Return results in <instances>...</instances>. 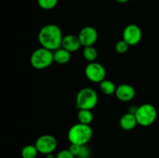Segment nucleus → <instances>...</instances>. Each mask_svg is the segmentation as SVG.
Returning <instances> with one entry per match:
<instances>
[{
    "mask_svg": "<svg viewBox=\"0 0 159 158\" xmlns=\"http://www.w3.org/2000/svg\"><path fill=\"white\" fill-rule=\"evenodd\" d=\"M99 84H100L99 88H100L102 94H106V95H111V94H115V92H116V87L115 84L111 81L104 79Z\"/></svg>",
    "mask_w": 159,
    "mask_h": 158,
    "instance_id": "obj_14",
    "label": "nucleus"
},
{
    "mask_svg": "<svg viewBox=\"0 0 159 158\" xmlns=\"http://www.w3.org/2000/svg\"><path fill=\"white\" fill-rule=\"evenodd\" d=\"M85 74L90 81L100 83L106 78V69L101 64L91 62L85 67Z\"/></svg>",
    "mask_w": 159,
    "mask_h": 158,
    "instance_id": "obj_7",
    "label": "nucleus"
},
{
    "mask_svg": "<svg viewBox=\"0 0 159 158\" xmlns=\"http://www.w3.org/2000/svg\"><path fill=\"white\" fill-rule=\"evenodd\" d=\"M54 61V52L44 47L37 48L31 54L30 64L35 69L42 70L48 68Z\"/></svg>",
    "mask_w": 159,
    "mask_h": 158,
    "instance_id": "obj_3",
    "label": "nucleus"
},
{
    "mask_svg": "<svg viewBox=\"0 0 159 158\" xmlns=\"http://www.w3.org/2000/svg\"><path fill=\"white\" fill-rule=\"evenodd\" d=\"M54 158H56V157H54Z\"/></svg>",
    "mask_w": 159,
    "mask_h": 158,
    "instance_id": "obj_24",
    "label": "nucleus"
},
{
    "mask_svg": "<svg viewBox=\"0 0 159 158\" xmlns=\"http://www.w3.org/2000/svg\"><path fill=\"white\" fill-rule=\"evenodd\" d=\"M58 0H37L39 6L45 10L52 9L57 6Z\"/></svg>",
    "mask_w": 159,
    "mask_h": 158,
    "instance_id": "obj_18",
    "label": "nucleus"
},
{
    "mask_svg": "<svg viewBox=\"0 0 159 158\" xmlns=\"http://www.w3.org/2000/svg\"><path fill=\"white\" fill-rule=\"evenodd\" d=\"M75 156L71 153L69 150H62L56 155V158H75Z\"/></svg>",
    "mask_w": 159,
    "mask_h": 158,
    "instance_id": "obj_20",
    "label": "nucleus"
},
{
    "mask_svg": "<svg viewBox=\"0 0 159 158\" xmlns=\"http://www.w3.org/2000/svg\"><path fill=\"white\" fill-rule=\"evenodd\" d=\"M78 37L82 46L85 47L93 46L96 43L98 39V33L93 26H85L81 29Z\"/></svg>",
    "mask_w": 159,
    "mask_h": 158,
    "instance_id": "obj_9",
    "label": "nucleus"
},
{
    "mask_svg": "<svg viewBox=\"0 0 159 158\" xmlns=\"http://www.w3.org/2000/svg\"><path fill=\"white\" fill-rule=\"evenodd\" d=\"M34 145L37 150L42 154H51L57 147V140L54 136L49 134L42 135L36 140Z\"/></svg>",
    "mask_w": 159,
    "mask_h": 158,
    "instance_id": "obj_6",
    "label": "nucleus"
},
{
    "mask_svg": "<svg viewBox=\"0 0 159 158\" xmlns=\"http://www.w3.org/2000/svg\"><path fill=\"white\" fill-rule=\"evenodd\" d=\"M90 156V150L85 145L82 146V149L79 155L78 156L79 158H89Z\"/></svg>",
    "mask_w": 159,
    "mask_h": 158,
    "instance_id": "obj_22",
    "label": "nucleus"
},
{
    "mask_svg": "<svg viewBox=\"0 0 159 158\" xmlns=\"http://www.w3.org/2000/svg\"><path fill=\"white\" fill-rule=\"evenodd\" d=\"M93 131L89 125L79 122L70 128L68 133V139L71 144L86 145L93 137Z\"/></svg>",
    "mask_w": 159,
    "mask_h": 158,
    "instance_id": "obj_2",
    "label": "nucleus"
},
{
    "mask_svg": "<svg viewBox=\"0 0 159 158\" xmlns=\"http://www.w3.org/2000/svg\"><path fill=\"white\" fill-rule=\"evenodd\" d=\"M63 37L61 28L51 23L43 26L38 33V40L42 47L52 51L61 47Z\"/></svg>",
    "mask_w": 159,
    "mask_h": 158,
    "instance_id": "obj_1",
    "label": "nucleus"
},
{
    "mask_svg": "<svg viewBox=\"0 0 159 158\" xmlns=\"http://www.w3.org/2000/svg\"><path fill=\"white\" fill-rule=\"evenodd\" d=\"M79 122L85 125H90L93 120V114L91 110L79 109L78 112Z\"/></svg>",
    "mask_w": 159,
    "mask_h": 158,
    "instance_id": "obj_15",
    "label": "nucleus"
},
{
    "mask_svg": "<svg viewBox=\"0 0 159 158\" xmlns=\"http://www.w3.org/2000/svg\"><path fill=\"white\" fill-rule=\"evenodd\" d=\"M71 60V53L61 47L54 52V61L59 64H65Z\"/></svg>",
    "mask_w": 159,
    "mask_h": 158,
    "instance_id": "obj_13",
    "label": "nucleus"
},
{
    "mask_svg": "<svg viewBox=\"0 0 159 158\" xmlns=\"http://www.w3.org/2000/svg\"><path fill=\"white\" fill-rule=\"evenodd\" d=\"M38 150L35 145H26L22 149V158H36L38 154Z\"/></svg>",
    "mask_w": 159,
    "mask_h": 158,
    "instance_id": "obj_16",
    "label": "nucleus"
},
{
    "mask_svg": "<svg viewBox=\"0 0 159 158\" xmlns=\"http://www.w3.org/2000/svg\"><path fill=\"white\" fill-rule=\"evenodd\" d=\"M83 57L89 63L94 62L98 57V52L93 46H85L83 50Z\"/></svg>",
    "mask_w": 159,
    "mask_h": 158,
    "instance_id": "obj_17",
    "label": "nucleus"
},
{
    "mask_svg": "<svg viewBox=\"0 0 159 158\" xmlns=\"http://www.w3.org/2000/svg\"><path fill=\"white\" fill-rule=\"evenodd\" d=\"M135 89L133 86L128 84H121L116 87V98L121 102H129L134 98Z\"/></svg>",
    "mask_w": 159,
    "mask_h": 158,
    "instance_id": "obj_10",
    "label": "nucleus"
},
{
    "mask_svg": "<svg viewBox=\"0 0 159 158\" xmlns=\"http://www.w3.org/2000/svg\"><path fill=\"white\" fill-rule=\"evenodd\" d=\"M138 124L134 113H126L121 116L120 119V125L124 130H132Z\"/></svg>",
    "mask_w": 159,
    "mask_h": 158,
    "instance_id": "obj_12",
    "label": "nucleus"
},
{
    "mask_svg": "<svg viewBox=\"0 0 159 158\" xmlns=\"http://www.w3.org/2000/svg\"><path fill=\"white\" fill-rule=\"evenodd\" d=\"M142 38L141 28L136 24H130L125 27L123 32V40H125L130 46H134L139 43Z\"/></svg>",
    "mask_w": 159,
    "mask_h": 158,
    "instance_id": "obj_8",
    "label": "nucleus"
},
{
    "mask_svg": "<svg viewBox=\"0 0 159 158\" xmlns=\"http://www.w3.org/2000/svg\"><path fill=\"white\" fill-rule=\"evenodd\" d=\"M82 44H81L78 36L69 34V35H66L63 37L61 47L69 51L70 53L76 52L77 50H79Z\"/></svg>",
    "mask_w": 159,
    "mask_h": 158,
    "instance_id": "obj_11",
    "label": "nucleus"
},
{
    "mask_svg": "<svg viewBox=\"0 0 159 158\" xmlns=\"http://www.w3.org/2000/svg\"><path fill=\"white\" fill-rule=\"evenodd\" d=\"M138 124L142 126H150L157 119L156 108L152 104H143L134 112Z\"/></svg>",
    "mask_w": 159,
    "mask_h": 158,
    "instance_id": "obj_5",
    "label": "nucleus"
},
{
    "mask_svg": "<svg viewBox=\"0 0 159 158\" xmlns=\"http://www.w3.org/2000/svg\"><path fill=\"white\" fill-rule=\"evenodd\" d=\"M130 45L127 43L124 40H119L117 43L115 45V50L118 53V54H124L127 52L129 49Z\"/></svg>",
    "mask_w": 159,
    "mask_h": 158,
    "instance_id": "obj_19",
    "label": "nucleus"
},
{
    "mask_svg": "<svg viewBox=\"0 0 159 158\" xmlns=\"http://www.w3.org/2000/svg\"><path fill=\"white\" fill-rule=\"evenodd\" d=\"M115 1L119 3H126L128 1H130V0H115Z\"/></svg>",
    "mask_w": 159,
    "mask_h": 158,
    "instance_id": "obj_23",
    "label": "nucleus"
},
{
    "mask_svg": "<svg viewBox=\"0 0 159 158\" xmlns=\"http://www.w3.org/2000/svg\"><path fill=\"white\" fill-rule=\"evenodd\" d=\"M81 149H82V146L80 145H77V144H71L70 146L69 149L68 150L71 151V153L74 155L75 156H77L79 155L81 151Z\"/></svg>",
    "mask_w": 159,
    "mask_h": 158,
    "instance_id": "obj_21",
    "label": "nucleus"
},
{
    "mask_svg": "<svg viewBox=\"0 0 159 158\" xmlns=\"http://www.w3.org/2000/svg\"><path fill=\"white\" fill-rule=\"evenodd\" d=\"M98 103V94L91 88H84L78 92L76 96V107L79 109L91 110Z\"/></svg>",
    "mask_w": 159,
    "mask_h": 158,
    "instance_id": "obj_4",
    "label": "nucleus"
}]
</instances>
